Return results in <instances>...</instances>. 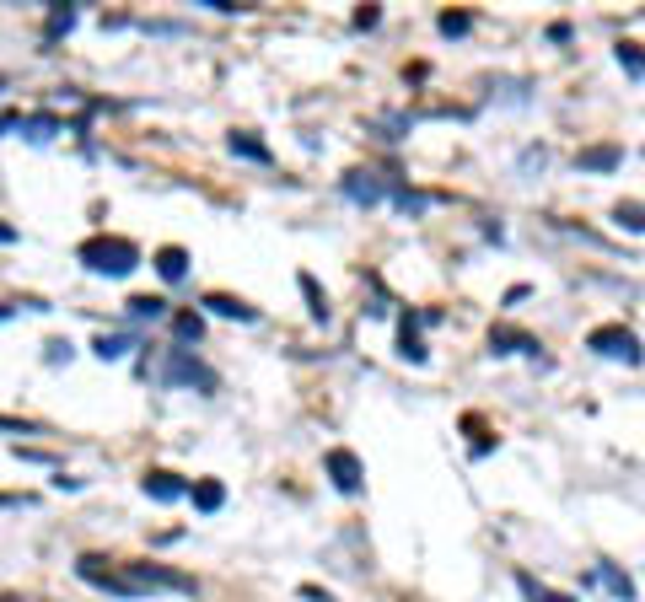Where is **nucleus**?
<instances>
[{"label": "nucleus", "mask_w": 645, "mask_h": 602, "mask_svg": "<svg viewBox=\"0 0 645 602\" xmlns=\"http://www.w3.org/2000/svg\"><path fill=\"white\" fill-rule=\"evenodd\" d=\"M92 350H97V355H102V361H118V355H124V350H129V339H124V334H113V339H108V334H102V339H97V345H92Z\"/></svg>", "instance_id": "393cba45"}, {"label": "nucleus", "mask_w": 645, "mask_h": 602, "mask_svg": "<svg viewBox=\"0 0 645 602\" xmlns=\"http://www.w3.org/2000/svg\"><path fill=\"white\" fill-rule=\"evenodd\" d=\"M398 355H404V361H414V366L425 361V345H420V334H414L409 323H404V334H398Z\"/></svg>", "instance_id": "4be33fe9"}, {"label": "nucleus", "mask_w": 645, "mask_h": 602, "mask_svg": "<svg viewBox=\"0 0 645 602\" xmlns=\"http://www.w3.org/2000/svg\"><path fill=\"white\" fill-rule=\"evenodd\" d=\"M188 495H194V511H221L226 484L221 479H199V484H188Z\"/></svg>", "instance_id": "f8f14e48"}, {"label": "nucleus", "mask_w": 645, "mask_h": 602, "mask_svg": "<svg viewBox=\"0 0 645 602\" xmlns=\"http://www.w3.org/2000/svg\"><path fill=\"white\" fill-rule=\"evenodd\" d=\"M129 312L156 323V318H167V301H161V296H129Z\"/></svg>", "instance_id": "a211bd4d"}, {"label": "nucleus", "mask_w": 645, "mask_h": 602, "mask_svg": "<svg viewBox=\"0 0 645 602\" xmlns=\"http://www.w3.org/2000/svg\"><path fill=\"white\" fill-rule=\"evenodd\" d=\"M436 27H441L447 38H463V32L474 27V16H468V11H441V22H436Z\"/></svg>", "instance_id": "aec40b11"}, {"label": "nucleus", "mask_w": 645, "mask_h": 602, "mask_svg": "<svg viewBox=\"0 0 645 602\" xmlns=\"http://www.w3.org/2000/svg\"><path fill=\"white\" fill-rule=\"evenodd\" d=\"M226 145H231V156H248V161H275V156H269V145H264V140H253V135H231Z\"/></svg>", "instance_id": "2eb2a0df"}, {"label": "nucleus", "mask_w": 645, "mask_h": 602, "mask_svg": "<svg viewBox=\"0 0 645 602\" xmlns=\"http://www.w3.org/2000/svg\"><path fill=\"white\" fill-rule=\"evenodd\" d=\"M597 355H608V361H624V366H641L645 350L641 339L630 334V328H619V323H603V328H592V339H587Z\"/></svg>", "instance_id": "20e7f679"}, {"label": "nucleus", "mask_w": 645, "mask_h": 602, "mask_svg": "<svg viewBox=\"0 0 645 602\" xmlns=\"http://www.w3.org/2000/svg\"><path fill=\"white\" fill-rule=\"evenodd\" d=\"M431 194H414V188H398V210H425Z\"/></svg>", "instance_id": "a878e982"}, {"label": "nucleus", "mask_w": 645, "mask_h": 602, "mask_svg": "<svg viewBox=\"0 0 645 602\" xmlns=\"http://www.w3.org/2000/svg\"><path fill=\"white\" fill-rule=\"evenodd\" d=\"M48 361H54V366H59V361H70V345H65V339H54V345H48Z\"/></svg>", "instance_id": "cd10ccee"}, {"label": "nucleus", "mask_w": 645, "mask_h": 602, "mask_svg": "<svg viewBox=\"0 0 645 602\" xmlns=\"http://www.w3.org/2000/svg\"><path fill=\"white\" fill-rule=\"evenodd\" d=\"M301 598H307V602H334L328 592H318V587H301Z\"/></svg>", "instance_id": "c85d7f7f"}, {"label": "nucleus", "mask_w": 645, "mask_h": 602, "mask_svg": "<svg viewBox=\"0 0 645 602\" xmlns=\"http://www.w3.org/2000/svg\"><path fill=\"white\" fill-rule=\"evenodd\" d=\"M614 221H619V226H630V231H645V205H635V199L614 205Z\"/></svg>", "instance_id": "f3484780"}, {"label": "nucleus", "mask_w": 645, "mask_h": 602, "mask_svg": "<svg viewBox=\"0 0 645 602\" xmlns=\"http://www.w3.org/2000/svg\"><path fill=\"white\" fill-rule=\"evenodd\" d=\"M81 264H86L92 275L124 280V275L140 264V248H135L129 237H92V242H81Z\"/></svg>", "instance_id": "f257e3e1"}, {"label": "nucleus", "mask_w": 645, "mask_h": 602, "mask_svg": "<svg viewBox=\"0 0 645 602\" xmlns=\"http://www.w3.org/2000/svg\"><path fill=\"white\" fill-rule=\"evenodd\" d=\"M344 194H350L355 205H377L388 188H382V178H377V172H344Z\"/></svg>", "instance_id": "423d86ee"}, {"label": "nucleus", "mask_w": 645, "mask_h": 602, "mask_svg": "<svg viewBox=\"0 0 645 602\" xmlns=\"http://www.w3.org/2000/svg\"><path fill=\"white\" fill-rule=\"evenodd\" d=\"M619 161H624V151H619V145H587V151L576 156V167H581V172H614Z\"/></svg>", "instance_id": "6e6552de"}, {"label": "nucleus", "mask_w": 645, "mask_h": 602, "mask_svg": "<svg viewBox=\"0 0 645 602\" xmlns=\"http://www.w3.org/2000/svg\"><path fill=\"white\" fill-rule=\"evenodd\" d=\"M156 382H161V388H199V393H215V388H221V377H215L210 366H199L188 350H167V361L156 366Z\"/></svg>", "instance_id": "f03ea898"}, {"label": "nucleus", "mask_w": 645, "mask_h": 602, "mask_svg": "<svg viewBox=\"0 0 645 602\" xmlns=\"http://www.w3.org/2000/svg\"><path fill=\"white\" fill-rule=\"evenodd\" d=\"M614 54H619V65H624L635 81H645V48H641V43H619Z\"/></svg>", "instance_id": "dca6fc26"}, {"label": "nucleus", "mask_w": 645, "mask_h": 602, "mask_svg": "<svg viewBox=\"0 0 645 602\" xmlns=\"http://www.w3.org/2000/svg\"><path fill=\"white\" fill-rule=\"evenodd\" d=\"M5 318H11V307H0V323H5Z\"/></svg>", "instance_id": "7c9ffc66"}, {"label": "nucleus", "mask_w": 645, "mask_h": 602, "mask_svg": "<svg viewBox=\"0 0 645 602\" xmlns=\"http://www.w3.org/2000/svg\"><path fill=\"white\" fill-rule=\"evenodd\" d=\"M205 307L215 312V318H237V323H258V307H248V301H237V296H205Z\"/></svg>", "instance_id": "9d476101"}, {"label": "nucleus", "mask_w": 645, "mask_h": 602, "mask_svg": "<svg viewBox=\"0 0 645 602\" xmlns=\"http://www.w3.org/2000/svg\"><path fill=\"white\" fill-rule=\"evenodd\" d=\"M323 463H328V479H334V490H339V495H355V490H361V479H366V474H361V458H355V452L334 447Z\"/></svg>", "instance_id": "39448f33"}, {"label": "nucleus", "mask_w": 645, "mask_h": 602, "mask_svg": "<svg viewBox=\"0 0 645 602\" xmlns=\"http://www.w3.org/2000/svg\"><path fill=\"white\" fill-rule=\"evenodd\" d=\"M0 431H11V436H32V425H27V420H5V414H0Z\"/></svg>", "instance_id": "bb28decb"}, {"label": "nucleus", "mask_w": 645, "mask_h": 602, "mask_svg": "<svg viewBox=\"0 0 645 602\" xmlns=\"http://www.w3.org/2000/svg\"><path fill=\"white\" fill-rule=\"evenodd\" d=\"M517 587H522V598L527 602H576L571 592H554V587H544V581H533L527 571H517Z\"/></svg>", "instance_id": "4468645a"}, {"label": "nucleus", "mask_w": 645, "mask_h": 602, "mask_svg": "<svg viewBox=\"0 0 645 602\" xmlns=\"http://www.w3.org/2000/svg\"><path fill=\"white\" fill-rule=\"evenodd\" d=\"M16 129H22L27 140H38V145H43V140H54V135H59V118H54V113H32V118H16Z\"/></svg>", "instance_id": "ddd939ff"}, {"label": "nucleus", "mask_w": 645, "mask_h": 602, "mask_svg": "<svg viewBox=\"0 0 645 602\" xmlns=\"http://www.w3.org/2000/svg\"><path fill=\"white\" fill-rule=\"evenodd\" d=\"M118 576L129 581L135 598H145V592H194V576L167 571V565H118Z\"/></svg>", "instance_id": "7ed1b4c3"}, {"label": "nucleus", "mask_w": 645, "mask_h": 602, "mask_svg": "<svg viewBox=\"0 0 645 602\" xmlns=\"http://www.w3.org/2000/svg\"><path fill=\"white\" fill-rule=\"evenodd\" d=\"M70 27H75V11H70V5H54V11H48L43 38H59V32H70Z\"/></svg>", "instance_id": "6ab92c4d"}, {"label": "nucleus", "mask_w": 645, "mask_h": 602, "mask_svg": "<svg viewBox=\"0 0 645 602\" xmlns=\"http://www.w3.org/2000/svg\"><path fill=\"white\" fill-rule=\"evenodd\" d=\"M172 334H178V339H188V345H199V334H205V323H199L194 312H178V318H172Z\"/></svg>", "instance_id": "412c9836"}, {"label": "nucleus", "mask_w": 645, "mask_h": 602, "mask_svg": "<svg viewBox=\"0 0 645 602\" xmlns=\"http://www.w3.org/2000/svg\"><path fill=\"white\" fill-rule=\"evenodd\" d=\"M156 275H161L167 285H178V280L188 275V253H183V248H161V253H156Z\"/></svg>", "instance_id": "9b49d317"}, {"label": "nucleus", "mask_w": 645, "mask_h": 602, "mask_svg": "<svg viewBox=\"0 0 645 602\" xmlns=\"http://www.w3.org/2000/svg\"><path fill=\"white\" fill-rule=\"evenodd\" d=\"M597 581H603V587H608V592H619V598H624V602L635 598V587H630V576H619V571H608V565H603V571H597Z\"/></svg>", "instance_id": "b1692460"}, {"label": "nucleus", "mask_w": 645, "mask_h": 602, "mask_svg": "<svg viewBox=\"0 0 645 602\" xmlns=\"http://www.w3.org/2000/svg\"><path fill=\"white\" fill-rule=\"evenodd\" d=\"M301 296L312 301V318H328V296L318 291V280H312V275H301Z\"/></svg>", "instance_id": "5701e85b"}, {"label": "nucleus", "mask_w": 645, "mask_h": 602, "mask_svg": "<svg viewBox=\"0 0 645 602\" xmlns=\"http://www.w3.org/2000/svg\"><path fill=\"white\" fill-rule=\"evenodd\" d=\"M0 242H16V226H5V221H0Z\"/></svg>", "instance_id": "c756f323"}, {"label": "nucleus", "mask_w": 645, "mask_h": 602, "mask_svg": "<svg viewBox=\"0 0 645 602\" xmlns=\"http://www.w3.org/2000/svg\"><path fill=\"white\" fill-rule=\"evenodd\" d=\"M490 350H495V355H538V339H527V334H517V328H495V334H490Z\"/></svg>", "instance_id": "1a4fd4ad"}, {"label": "nucleus", "mask_w": 645, "mask_h": 602, "mask_svg": "<svg viewBox=\"0 0 645 602\" xmlns=\"http://www.w3.org/2000/svg\"><path fill=\"white\" fill-rule=\"evenodd\" d=\"M145 495L167 506V501H183V495H188V484H183L178 474H167V468H156V474H145Z\"/></svg>", "instance_id": "0eeeda50"}]
</instances>
